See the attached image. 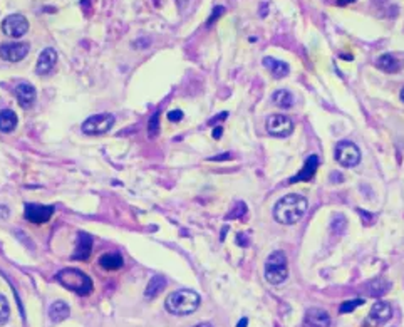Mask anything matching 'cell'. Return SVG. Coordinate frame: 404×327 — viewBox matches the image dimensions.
<instances>
[{
    "label": "cell",
    "mask_w": 404,
    "mask_h": 327,
    "mask_svg": "<svg viewBox=\"0 0 404 327\" xmlns=\"http://www.w3.org/2000/svg\"><path fill=\"white\" fill-rule=\"evenodd\" d=\"M71 315V309L64 300H56L54 304H50L49 307V317L52 322L59 324L62 320H66Z\"/></svg>",
    "instance_id": "d6986e66"
},
{
    "label": "cell",
    "mask_w": 404,
    "mask_h": 327,
    "mask_svg": "<svg viewBox=\"0 0 404 327\" xmlns=\"http://www.w3.org/2000/svg\"><path fill=\"white\" fill-rule=\"evenodd\" d=\"M307 200L302 195L297 193H288L282 197L274 207V218L282 225H293L307 212Z\"/></svg>",
    "instance_id": "6da1fadb"
},
{
    "label": "cell",
    "mask_w": 404,
    "mask_h": 327,
    "mask_svg": "<svg viewBox=\"0 0 404 327\" xmlns=\"http://www.w3.org/2000/svg\"><path fill=\"white\" fill-rule=\"evenodd\" d=\"M166 287V281L163 275H153L151 277V281L148 282V286L144 289V297L146 299H155L156 295H160L163 291H165Z\"/></svg>",
    "instance_id": "44dd1931"
},
{
    "label": "cell",
    "mask_w": 404,
    "mask_h": 327,
    "mask_svg": "<svg viewBox=\"0 0 404 327\" xmlns=\"http://www.w3.org/2000/svg\"><path fill=\"white\" fill-rule=\"evenodd\" d=\"M246 212V207H245V203L243 202H238L237 205H235V208L227 215V218H238L240 215L245 213Z\"/></svg>",
    "instance_id": "f1b7e54d"
},
{
    "label": "cell",
    "mask_w": 404,
    "mask_h": 327,
    "mask_svg": "<svg viewBox=\"0 0 404 327\" xmlns=\"http://www.w3.org/2000/svg\"><path fill=\"white\" fill-rule=\"evenodd\" d=\"M376 66L379 67L381 71L394 74L401 69V59H397L394 54H389V52H387V54H382L377 57Z\"/></svg>",
    "instance_id": "ac0fdd59"
},
{
    "label": "cell",
    "mask_w": 404,
    "mask_h": 327,
    "mask_svg": "<svg viewBox=\"0 0 404 327\" xmlns=\"http://www.w3.org/2000/svg\"><path fill=\"white\" fill-rule=\"evenodd\" d=\"M389 289H391V284L384 281V278H376V281L367 282V286H366L367 294L372 295V297H381V295H384Z\"/></svg>",
    "instance_id": "603a6c76"
},
{
    "label": "cell",
    "mask_w": 404,
    "mask_h": 327,
    "mask_svg": "<svg viewBox=\"0 0 404 327\" xmlns=\"http://www.w3.org/2000/svg\"><path fill=\"white\" fill-rule=\"evenodd\" d=\"M306 327H330V315L327 310L312 307L306 312Z\"/></svg>",
    "instance_id": "5bb4252c"
},
{
    "label": "cell",
    "mask_w": 404,
    "mask_h": 327,
    "mask_svg": "<svg viewBox=\"0 0 404 327\" xmlns=\"http://www.w3.org/2000/svg\"><path fill=\"white\" fill-rule=\"evenodd\" d=\"M183 111L181 109H173V111H170V113H168V119L171 121V123H180V121L183 119Z\"/></svg>",
    "instance_id": "4dcf8cb0"
},
{
    "label": "cell",
    "mask_w": 404,
    "mask_h": 327,
    "mask_svg": "<svg viewBox=\"0 0 404 327\" xmlns=\"http://www.w3.org/2000/svg\"><path fill=\"white\" fill-rule=\"evenodd\" d=\"M319 156L317 155H311L304 163V166L300 168V171L297 173L295 176H292L288 183H298V181H309L312 180L314 175H316L317 168H319Z\"/></svg>",
    "instance_id": "4fadbf2b"
},
{
    "label": "cell",
    "mask_w": 404,
    "mask_h": 327,
    "mask_svg": "<svg viewBox=\"0 0 404 327\" xmlns=\"http://www.w3.org/2000/svg\"><path fill=\"white\" fill-rule=\"evenodd\" d=\"M148 45H149L148 39H138L133 42V47H136V49H144V47H148Z\"/></svg>",
    "instance_id": "1f68e13d"
},
{
    "label": "cell",
    "mask_w": 404,
    "mask_h": 327,
    "mask_svg": "<svg viewBox=\"0 0 404 327\" xmlns=\"http://www.w3.org/2000/svg\"><path fill=\"white\" fill-rule=\"evenodd\" d=\"M9 317H10V307H9V302H7V299H5L2 294H0V325L7 324Z\"/></svg>",
    "instance_id": "484cf974"
},
{
    "label": "cell",
    "mask_w": 404,
    "mask_h": 327,
    "mask_svg": "<svg viewBox=\"0 0 404 327\" xmlns=\"http://www.w3.org/2000/svg\"><path fill=\"white\" fill-rule=\"evenodd\" d=\"M193 327H213V325L208 324V322H203V324H198V325H193Z\"/></svg>",
    "instance_id": "74e56055"
},
{
    "label": "cell",
    "mask_w": 404,
    "mask_h": 327,
    "mask_svg": "<svg viewBox=\"0 0 404 327\" xmlns=\"http://www.w3.org/2000/svg\"><path fill=\"white\" fill-rule=\"evenodd\" d=\"M335 161L344 168H354L361 161V151L352 141H339L334 151Z\"/></svg>",
    "instance_id": "8992f818"
},
{
    "label": "cell",
    "mask_w": 404,
    "mask_h": 327,
    "mask_svg": "<svg viewBox=\"0 0 404 327\" xmlns=\"http://www.w3.org/2000/svg\"><path fill=\"white\" fill-rule=\"evenodd\" d=\"M92 244L94 242L91 239V235L81 233L79 239H77L76 250H74V254H72V260H87L92 252Z\"/></svg>",
    "instance_id": "2e32d148"
},
{
    "label": "cell",
    "mask_w": 404,
    "mask_h": 327,
    "mask_svg": "<svg viewBox=\"0 0 404 327\" xmlns=\"http://www.w3.org/2000/svg\"><path fill=\"white\" fill-rule=\"evenodd\" d=\"M267 133L270 136H275V138H287V136L292 134L293 131V123L290 118L283 114H272L267 118Z\"/></svg>",
    "instance_id": "52a82bcc"
},
{
    "label": "cell",
    "mask_w": 404,
    "mask_h": 327,
    "mask_svg": "<svg viewBox=\"0 0 404 327\" xmlns=\"http://www.w3.org/2000/svg\"><path fill=\"white\" fill-rule=\"evenodd\" d=\"M352 2H356V0H337V5H349V4H352Z\"/></svg>",
    "instance_id": "d590c367"
},
{
    "label": "cell",
    "mask_w": 404,
    "mask_h": 327,
    "mask_svg": "<svg viewBox=\"0 0 404 327\" xmlns=\"http://www.w3.org/2000/svg\"><path fill=\"white\" fill-rule=\"evenodd\" d=\"M230 158H232V155H230V153H225V155L210 158V161H225V160H230Z\"/></svg>",
    "instance_id": "d6a6232c"
},
{
    "label": "cell",
    "mask_w": 404,
    "mask_h": 327,
    "mask_svg": "<svg viewBox=\"0 0 404 327\" xmlns=\"http://www.w3.org/2000/svg\"><path fill=\"white\" fill-rule=\"evenodd\" d=\"M222 133H223V128H222V126H217V128L213 129L212 136H213L215 139H220V138H222Z\"/></svg>",
    "instance_id": "836d02e7"
},
{
    "label": "cell",
    "mask_w": 404,
    "mask_h": 327,
    "mask_svg": "<svg viewBox=\"0 0 404 327\" xmlns=\"http://www.w3.org/2000/svg\"><path fill=\"white\" fill-rule=\"evenodd\" d=\"M2 30L5 35L14 37V39H19L27 34L29 30V20L24 17L22 14H12L7 15L2 22Z\"/></svg>",
    "instance_id": "ba28073f"
},
{
    "label": "cell",
    "mask_w": 404,
    "mask_h": 327,
    "mask_svg": "<svg viewBox=\"0 0 404 327\" xmlns=\"http://www.w3.org/2000/svg\"><path fill=\"white\" fill-rule=\"evenodd\" d=\"M27 42H7L0 45V57L7 62H19L29 54Z\"/></svg>",
    "instance_id": "30bf717a"
},
{
    "label": "cell",
    "mask_w": 404,
    "mask_h": 327,
    "mask_svg": "<svg viewBox=\"0 0 404 327\" xmlns=\"http://www.w3.org/2000/svg\"><path fill=\"white\" fill-rule=\"evenodd\" d=\"M223 12H225V9L222 7V5H217V7L213 9L212 15H210V19L207 20V25H208V27H210V25H212V24L215 22V20H218V17H220V15H222Z\"/></svg>",
    "instance_id": "f546056e"
},
{
    "label": "cell",
    "mask_w": 404,
    "mask_h": 327,
    "mask_svg": "<svg viewBox=\"0 0 404 327\" xmlns=\"http://www.w3.org/2000/svg\"><path fill=\"white\" fill-rule=\"evenodd\" d=\"M54 215V207L52 205H35L27 203L24 208V218L32 221V223H45Z\"/></svg>",
    "instance_id": "9c48e42d"
},
{
    "label": "cell",
    "mask_w": 404,
    "mask_h": 327,
    "mask_svg": "<svg viewBox=\"0 0 404 327\" xmlns=\"http://www.w3.org/2000/svg\"><path fill=\"white\" fill-rule=\"evenodd\" d=\"M56 281L66 287L67 291L76 292L77 295H87L92 291V281L87 273H84L79 268H62L57 272Z\"/></svg>",
    "instance_id": "3957f363"
},
{
    "label": "cell",
    "mask_w": 404,
    "mask_h": 327,
    "mask_svg": "<svg viewBox=\"0 0 404 327\" xmlns=\"http://www.w3.org/2000/svg\"><path fill=\"white\" fill-rule=\"evenodd\" d=\"M265 281L272 286H280L288 277V262L283 252L275 250L265 260Z\"/></svg>",
    "instance_id": "277c9868"
},
{
    "label": "cell",
    "mask_w": 404,
    "mask_h": 327,
    "mask_svg": "<svg viewBox=\"0 0 404 327\" xmlns=\"http://www.w3.org/2000/svg\"><path fill=\"white\" fill-rule=\"evenodd\" d=\"M17 128V114L12 109L0 111V131L2 133H10Z\"/></svg>",
    "instance_id": "7402d4cb"
},
{
    "label": "cell",
    "mask_w": 404,
    "mask_h": 327,
    "mask_svg": "<svg viewBox=\"0 0 404 327\" xmlns=\"http://www.w3.org/2000/svg\"><path fill=\"white\" fill-rule=\"evenodd\" d=\"M57 62V52L52 49V47H45L44 51L40 52L39 59H37V66H35V72L39 76H47L54 71Z\"/></svg>",
    "instance_id": "8fae6325"
},
{
    "label": "cell",
    "mask_w": 404,
    "mask_h": 327,
    "mask_svg": "<svg viewBox=\"0 0 404 327\" xmlns=\"http://www.w3.org/2000/svg\"><path fill=\"white\" fill-rule=\"evenodd\" d=\"M363 304H364V299H352V300H345V302L340 304L339 312H340V314H349V312H352L354 309H358L359 305H363Z\"/></svg>",
    "instance_id": "d4e9b609"
},
{
    "label": "cell",
    "mask_w": 404,
    "mask_h": 327,
    "mask_svg": "<svg viewBox=\"0 0 404 327\" xmlns=\"http://www.w3.org/2000/svg\"><path fill=\"white\" fill-rule=\"evenodd\" d=\"M272 101L282 109H290L293 106V96L287 89H279V91H275L272 94Z\"/></svg>",
    "instance_id": "cb8c5ba5"
},
{
    "label": "cell",
    "mask_w": 404,
    "mask_h": 327,
    "mask_svg": "<svg viewBox=\"0 0 404 327\" xmlns=\"http://www.w3.org/2000/svg\"><path fill=\"white\" fill-rule=\"evenodd\" d=\"M332 226H334V231H337V233H344L345 226H347V220L342 215H337L334 220H332Z\"/></svg>",
    "instance_id": "83f0119b"
},
{
    "label": "cell",
    "mask_w": 404,
    "mask_h": 327,
    "mask_svg": "<svg viewBox=\"0 0 404 327\" xmlns=\"http://www.w3.org/2000/svg\"><path fill=\"white\" fill-rule=\"evenodd\" d=\"M262 62H264V66L272 72V76H274L275 79L287 77L288 72H290V67H288L287 62L274 59V57H264V61Z\"/></svg>",
    "instance_id": "e0dca14e"
},
{
    "label": "cell",
    "mask_w": 404,
    "mask_h": 327,
    "mask_svg": "<svg viewBox=\"0 0 404 327\" xmlns=\"http://www.w3.org/2000/svg\"><path fill=\"white\" fill-rule=\"evenodd\" d=\"M160 133V113H156L151 116V119L148 121V134L149 136H156Z\"/></svg>",
    "instance_id": "4316f807"
},
{
    "label": "cell",
    "mask_w": 404,
    "mask_h": 327,
    "mask_svg": "<svg viewBox=\"0 0 404 327\" xmlns=\"http://www.w3.org/2000/svg\"><path fill=\"white\" fill-rule=\"evenodd\" d=\"M99 265H101L104 270H119L124 265L123 255L118 254V252H109V254H103L99 257Z\"/></svg>",
    "instance_id": "ffe728a7"
},
{
    "label": "cell",
    "mask_w": 404,
    "mask_h": 327,
    "mask_svg": "<svg viewBox=\"0 0 404 327\" xmlns=\"http://www.w3.org/2000/svg\"><path fill=\"white\" fill-rule=\"evenodd\" d=\"M114 123H116V118L109 113H103V114H96L87 118L82 123V133L89 134V136H101L106 134L113 129Z\"/></svg>",
    "instance_id": "5b68a950"
},
{
    "label": "cell",
    "mask_w": 404,
    "mask_h": 327,
    "mask_svg": "<svg viewBox=\"0 0 404 327\" xmlns=\"http://www.w3.org/2000/svg\"><path fill=\"white\" fill-rule=\"evenodd\" d=\"M15 98H17V103L22 108H30L35 103V98H37V91L32 84L29 82H20L17 87H15Z\"/></svg>",
    "instance_id": "9a60e30c"
},
{
    "label": "cell",
    "mask_w": 404,
    "mask_h": 327,
    "mask_svg": "<svg viewBox=\"0 0 404 327\" xmlns=\"http://www.w3.org/2000/svg\"><path fill=\"white\" fill-rule=\"evenodd\" d=\"M246 324H248V319H246V317H243L242 320H238V324H237V327H246Z\"/></svg>",
    "instance_id": "8d00e7d4"
},
{
    "label": "cell",
    "mask_w": 404,
    "mask_h": 327,
    "mask_svg": "<svg viewBox=\"0 0 404 327\" xmlns=\"http://www.w3.org/2000/svg\"><path fill=\"white\" fill-rule=\"evenodd\" d=\"M200 295L195 291L190 289H180L176 292H171L165 300V307L170 314L175 315H188L193 314L195 310L200 307Z\"/></svg>",
    "instance_id": "7a4b0ae2"
},
{
    "label": "cell",
    "mask_w": 404,
    "mask_h": 327,
    "mask_svg": "<svg viewBox=\"0 0 404 327\" xmlns=\"http://www.w3.org/2000/svg\"><path fill=\"white\" fill-rule=\"evenodd\" d=\"M391 317H392V307L387 302H384V300H379V302H376L374 305H372L369 317L367 319L371 320V324L381 325V324L387 322Z\"/></svg>",
    "instance_id": "7c38bea8"
},
{
    "label": "cell",
    "mask_w": 404,
    "mask_h": 327,
    "mask_svg": "<svg viewBox=\"0 0 404 327\" xmlns=\"http://www.w3.org/2000/svg\"><path fill=\"white\" fill-rule=\"evenodd\" d=\"M401 101L404 103V87L401 89Z\"/></svg>",
    "instance_id": "f35d334b"
},
{
    "label": "cell",
    "mask_w": 404,
    "mask_h": 327,
    "mask_svg": "<svg viewBox=\"0 0 404 327\" xmlns=\"http://www.w3.org/2000/svg\"><path fill=\"white\" fill-rule=\"evenodd\" d=\"M228 116V113H222V114H218L217 118H213V119H210V124H215V123H220V119H225Z\"/></svg>",
    "instance_id": "e575fe53"
}]
</instances>
